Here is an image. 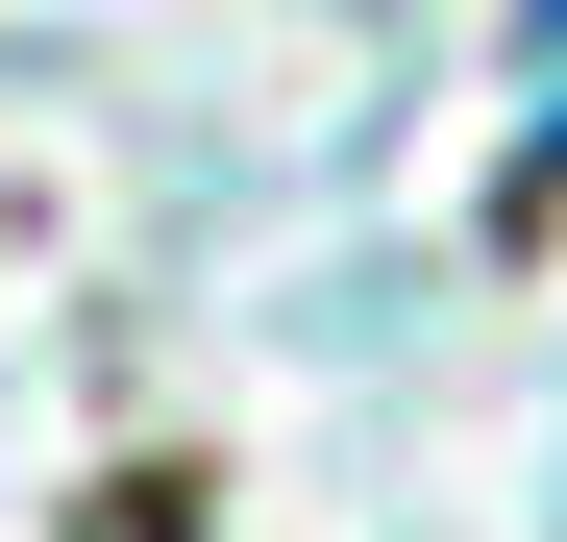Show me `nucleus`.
Wrapping results in <instances>:
<instances>
[{"instance_id":"f257e3e1","label":"nucleus","mask_w":567,"mask_h":542,"mask_svg":"<svg viewBox=\"0 0 567 542\" xmlns=\"http://www.w3.org/2000/svg\"><path fill=\"white\" fill-rule=\"evenodd\" d=\"M100 542H198V493H100Z\"/></svg>"}]
</instances>
